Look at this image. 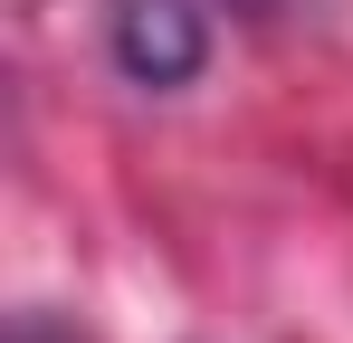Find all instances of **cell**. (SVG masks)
I'll return each mask as SVG.
<instances>
[{
    "label": "cell",
    "instance_id": "obj_1",
    "mask_svg": "<svg viewBox=\"0 0 353 343\" xmlns=\"http://www.w3.org/2000/svg\"><path fill=\"white\" fill-rule=\"evenodd\" d=\"M105 48H115V67L134 86L172 96V86H191L210 67V10L201 0H115L105 10Z\"/></svg>",
    "mask_w": 353,
    "mask_h": 343
},
{
    "label": "cell",
    "instance_id": "obj_2",
    "mask_svg": "<svg viewBox=\"0 0 353 343\" xmlns=\"http://www.w3.org/2000/svg\"><path fill=\"white\" fill-rule=\"evenodd\" d=\"M239 10H248V19H334V10H344V0H239Z\"/></svg>",
    "mask_w": 353,
    "mask_h": 343
}]
</instances>
